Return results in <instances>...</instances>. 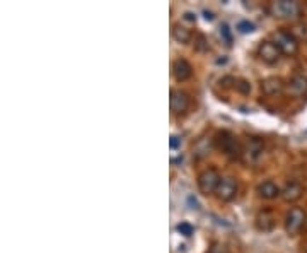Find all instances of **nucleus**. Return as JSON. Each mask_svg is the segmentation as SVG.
I'll use <instances>...</instances> for the list:
<instances>
[{
	"label": "nucleus",
	"instance_id": "obj_1",
	"mask_svg": "<svg viewBox=\"0 0 307 253\" xmlns=\"http://www.w3.org/2000/svg\"><path fill=\"white\" fill-rule=\"evenodd\" d=\"M215 142H217V147L222 149L230 159H239V157L242 156V146L230 132H225V130L224 132H219L215 137Z\"/></svg>",
	"mask_w": 307,
	"mask_h": 253
},
{
	"label": "nucleus",
	"instance_id": "obj_2",
	"mask_svg": "<svg viewBox=\"0 0 307 253\" xmlns=\"http://www.w3.org/2000/svg\"><path fill=\"white\" fill-rule=\"evenodd\" d=\"M307 224V214L304 210L300 209V207H292L290 210H288L287 218H285V229L287 233L290 234V236H295V234H299L302 229L305 228Z\"/></svg>",
	"mask_w": 307,
	"mask_h": 253
},
{
	"label": "nucleus",
	"instance_id": "obj_3",
	"mask_svg": "<svg viewBox=\"0 0 307 253\" xmlns=\"http://www.w3.org/2000/svg\"><path fill=\"white\" fill-rule=\"evenodd\" d=\"M273 43L280 48V52L283 55L293 57L299 52V41L293 38L290 31H277V33H273Z\"/></svg>",
	"mask_w": 307,
	"mask_h": 253
},
{
	"label": "nucleus",
	"instance_id": "obj_4",
	"mask_svg": "<svg viewBox=\"0 0 307 253\" xmlns=\"http://www.w3.org/2000/svg\"><path fill=\"white\" fill-rule=\"evenodd\" d=\"M220 180H222V178H220V175L217 173V170H214V168L205 170L203 173H200V176H198V188H200L201 193L210 195V193L217 192Z\"/></svg>",
	"mask_w": 307,
	"mask_h": 253
},
{
	"label": "nucleus",
	"instance_id": "obj_5",
	"mask_svg": "<svg viewBox=\"0 0 307 253\" xmlns=\"http://www.w3.org/2000/svg\"><path fill=\"white\" fill-rule=\"evenodd\" d=\"M272 12L277 17L282 19H293V17L300 16V7L297 2H290V0H278L272 6Z\"/></svg>",
	"mask_w": 307,
	"mask_h": 253
},
{
	"label": "nucleus",
	"instance_id": "obj_6",
	"mask_svg": "<svg viewBox=\"0 0 307 253\" xmlns=\"http://www.w3.org/2000/svg\"><path fill=\"white\" fill-rule=\"evenodd\" d=\"M265 152V142L260 137H249L246 142V147H242V156L247 162H256L263 157Z\"/></svg>",
	"mask_w": 307,
	"mask_h": 253
},
{
	"label": "nucleus",
	"instance_id": "obj_7",
	"mask_svg": "<svg viewBox=\"0 0 307 253\" xmlns=\"http://www.w3.org/2000/svg\"><path fill=\"white\" fill-rule=\"evenodd\" d=\"M217 197L224 202H230L232 198H236L237 195V182L230 176H225V178L220 180L219 188H217Z\"/></svg>",
	"mask_w": 307,
	"mask_h": 253
},
{
	"label": "nucleus",
	"instance_id": "obj_8",
	"mask_svg": "<svg viewBox=\"0 0 307 253\" xmlns=\"http://www.w3.org/2000/svg\"><path fill=\"white\" fill-rule=\"evenodd\" d=\"M258 53L261 57V60L270 63V65H273V63H277L280 58H282L283 53L280 52V48L275 45L273 41H263L260 45L258 48Z\"/></svg>",
	"mask_w": 307,
	"mask_h": 253
},
{
	"label": "nucleus",
	"instance_id": "obj_9",
	"mask_svg": "<svg viewBox=\"0 0 307 253\" xmlns=\"http://www.w3.org/2000/svg\"><path fill=\"white\" fill-rule=\"evenodd\" d=\"M169 105H171L173 113L181 115V113H184L189 108V96L183 91H176V89H173V91H171V98H169Z\"/></svg>",
	"mask_w": 307,
	"mask_h": 253
},
{
	"label": "nucleus",
	"instance_id": "obj_10",
	"mask_svg": "<svg viewBox=\"0 0 307 253\" xmlns=\"http://www.w3.org/2000/svg\"><path fill=\"white\" fill-rule=\"evenodd\" d=\"M173 75H174V79L178 80V82H184V80H188L193 75L191 63H189L188 60H184V58H178V60H174V63H173Z\"/></svg>",
	"mask_w": 307,
	"mask_h": 253
},
{
	"label": "nucleus",
	"instance_id": "obj_11",
	"mask_svg": "<svg viewBox=\"0 0 307 253\" xmlns=\"http://www.w3.org/2000/svg\"><path fill=\"white\" fill-rule=\"evenodd\" d=\"M256 228L260 229V231L263 233H270L272 229L275 228V224H277V219H275L273 212L270 210H261L258 216H256Z\"/></svg>",
	"mask_w": 307,
	"mask_h": 253
},
{
	"label": "nucleus",
	"instance_id": "obj_12",
	"mask_svg": "<svg viewBox=\"0 0 307 253\" xmlns=\"http://www.w3.org/2000/svg\"><path fill=\"white\" fill-rule=\"evenodd\" d=\"M283 88H285V84H283V80L280 77H268L261 82V91L266 96H277V94L283 91Z\"/></svg>",
	"mask_w": 307,
	"mask_h": 253
},
{
	"label": "nucleus",
	"instance_id": "obj_13",
	"mask_svg": "<svg viewBox=\"0 0 307 253\" xmlns=\"http://www.w3.org/2000/svg\"><path fill=\"white\" fill-rule=\"evenodd\" d=\"M288 91H290L293 96L300 98V96H305L307 94V77L305 75H293L288 82Z\"/></svg>",
	"mask_w": 307,
	"mask_h": 253
},
{
	"label": "nucleus",
	"instance_id": "obj_14",
	"mask_svg": "<svg viewBox=\"0 0 307 253\" xmlns=\"http://www.w3.org/2000/svg\"><path fill=\"white\" fill-rule=\"evenodd\" d=\"M258 195L261 198H266V200H272V198H277L278 195H282V190L278 188V185L277 183H273V182H263L261 185H258Z\"/></svg>",
	"mask_w": 307,
	"mask_h": 253
},
{
	"label": "nucleus",
	"instance_id": "obj_15",
	"mask_svg": "<svg viewBox=\"0 0 307 253\" xmlns=\"http://www.w3.org/2000/svg\"><path fill=\"white\" fill-rule=\"evenodd\" d=\"M302 193H304L302 185L292 182V183H287L285 188L282 190V198L285 202H295V200H299V198L302 197Z\"/></svg>",
	"mask_w": 307,
	"mask_h": 253
},
{
	"label": "nucleus",
	"instance_id": "obj_16",
	"mask_svg": "<svg viewBox=\"0 0 307 253\" xmlns=\"http://www.w3.org/2000/svg\"><path fill=\"white\" fill-rule=\"evenodd\" d=\"M173 38H174L178 43L186 45V43L191 41L193 34H191V31H189L188 28H184V26H181V24H174V26H173Z\"/></svg>",
	"mask_w": 307,
	"mask_h": 253
},
{
	"label": "nucleus",
	"instance_id": "obj_17",
	"mask_svg": "<svg viewBox=\"0 0 307 253\" xmlns=\"http://www.w3.org/2000/svg\"><path fill=\"white\" fill-rule=\"evenodd\" d=\"M290 33L293 34V38L297 41H307V22H299L290 29Z\"/></svg>",
	"mask_w": 307,
	"mask_h": 253
},
{
	"label": "nucleus",
	"instance_id": "obj_18",
	"mask_svg": "<svg viewBox=\"0 0 307 253\" xmlns=\"http://www.w3.org/2000/svg\"><path fill=\"white\" fill-rule=\"evenodd\" d=\"M195 48L198 50V52H201V53L209 52V50H210L209 39H207L203 34H196V36H195Z\"/></svg>",
	"mask_w": 307,
	"mask_h": 253
},
{
	"label": "nucleus",
	"instance_id": "obj_19",
	"mask_svg": "<svg viewBox=\"0 0 307 253\" xmlns=\"http://www.w3.org/2000/svg\"><path fill=\"white\" fill-rule=\"evenodd\" d=\"M176 229H178L179 234H183V236L189 238L193 234V231H195V228H193L189 223H179L178 226H176Z\"/></svg>",
	"mask_w": 307,
	"mask_h": 253
},
{
	"label": "nucleus",
	"instance_id": "obj_20",
	"mask_svg": "<svg viewBox=\"0 0 307 253\" xmlns=\"http://www.w3.org/2000/svg\"><path fill=\"white\" fill-rule=\"evenodd\" d=\"M256 28H254V24H252L251 21H239L237 22V31L239 33H242V34H247V33H252Z\"/></svg>",
	"mask_w": 307,
	"mask_h": 253
},
{
	"label": "nucleus",
	"instance_id": "obj_21",
	"mask_svg": "<svg viewBox=\"0 0 307 253\" xmlns=\"http://www.w3.org/2000/svg\"><path fill=\"white\" fill-rule=\"evenodd\" d=\"M220 36H222V39L225 41V45H227V47H230V45H232V31H230V28H229L227 24L220 26Z\"/></svg>",
	"mask_w": 307,
	"mask_h": 253
},
{
	"label": "nucleus",
	"instance_id": "obj_22",
	"mask_svg": "<svg viewBox=\"0 0 307 253\" xmlns=\"http://www.w3.org/2000/svg\"><path fill=\"white\" fill-rule=\"evenodd\" d=\"M236 89L239 93H242V94H249L251 93V84L247 82L246 79H239V80H236Z\"/></svg>",
	"mask_w": 307,
	"mask_h": 253
},
{
	"label": "nucleus",
	"instance_id": "obj_23",
	"mask_svg": "<svg viewBox=\"0 0 307 253\" xmlns=\"http://www.w3.org/2000/svg\"><path fill=\"white\" fill-rule=\"evenodd\" d=\"M179 146H181V139L178 137V135H171V139H169V147L173 149V151H176Z\"/></svg>",
	"mask_w": 307,
	"mask_h": 253
},
{
	"label": "nucleus",
	"instance_id": "obj_24",
	"mask_svg": "<svg viewBox=\"0 0 307 253\" xmlns=\"http://www.w3.org/2000/svg\"><path fill=\"white\" fill-rule=\"evenodd\" d=\"M188 207L191 210H198V209H200V204H198V200L195 198V195H189L188 197Z\"/></svg>",
	"mask_w": 307,
	"mask_h": 253
},
{
	"label": "nucleus",
	"instance_id": "obj_25",
	"mask_svg": "<svg viewBox=\"0 0 307 253\" xmlns=\"http://www.w3.org/2000/svg\"><path fill=\"white\" fill-rule=\"evenodd\" d=\"M183 19L188 22H196V14H193V12H184Z\"/></svg>",
	"mask_w": 307,
	"mask_h": 253
},
{
	"label": "nucleus",
	"instance_id": "obj_26",
	"mask_svg": "<svg viewBox=\"0 0 307 253\" xmlns=\"http://www.w3.org/2000/svg\"><path fill=\"white\" fill-rule=\"evenodd\" d=\"M210 253H227V251L224 250V246H215V248H212Z\"/></svg>",
	"mask_w": 307,
	"mask_h": 253
},
{
	"label": "nucleus",
	"instance_id": "obj_27",
	"mask_svg": "<svg viewBox=\"0 0 307 253\" xmlns=\"http://www.w3.org/2000/svg\"><path fill=\"white\" fill-rule=\"evenodd\" d=\"M203 14H205V19H207V21H214V14H212V12L205 11V12H203Z\"/></svg>",
	"mask_w": 307,
	"mask_h": 253
}]
</instances>
